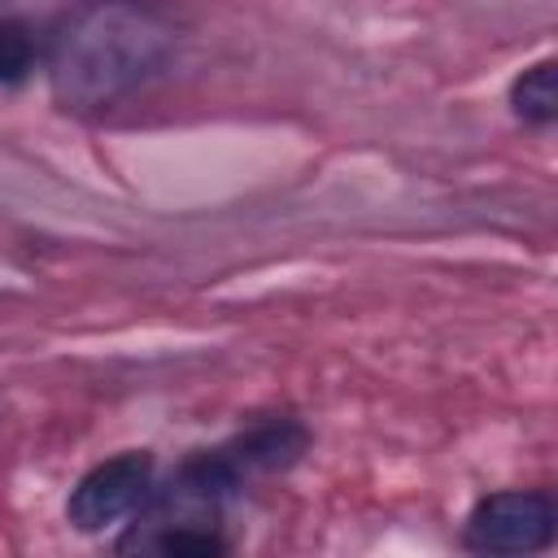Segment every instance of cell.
Segmentation results:
<instances>
[{
  "label": "cell",
  "instance_id": "6da1fadb",
  "mask_svg": "<svg viewBox=\"0 0 558 558\" xmlns=\"http://www.w3.org/2000/svg\"><path fill=\"white\" fill-rule=\"evenodd\" d=\"M174 52V22L148 0H78L48 22L44 78L61 109L105 113L140 96Z\"/></svg>",
  "mask_w": 558,
  "mask_h": 558
},
{
  "label": "cell",
  "instance_id": "7a4b0ae2",
  "mask_svg": "<svg viewBox=\"0 0 558 558\" xmlns=\"http://www.w3.org/2000/svg\"><path fill=\"white\" fill-rule=\"evenodd\" d=\"M157 488V462L153 453H118V458H105L96 462L74 488H70V501H65V519L96 536L105 527H118V523H131L144 501L153 497Z\"/></svg>",
  "mask_w": 558,
  "mask_h": 558
},
{
  "label": "cell",
  "instance_id": "3957f363",
  "mask_svg": "<svg viewBox=\"0 0 558 558\" xmlns=\"http://www.w3.org/2000/svg\"><path fill=\"white\" fill-rule=\"evenodd\" d=\"M554 541V497L545 488H506L475 501L462 523L471 554H536Z\"/></svg>",
  "mask_w": 558,
  "mask_h": 558
},
{
  "label": "cell",
  "instance_id": "277c9868",
  "mask_svg": "<svg viewBox=\"0 0 558 558\" xmlns=\"http://www.w3.org/2000/svg\"><path fill=\"white\" fill-rule=\"evenodd\" d=\"M48 22L35 0H0V87L26 83L44 61Z\"/></svg>",
  "mask_w": 558,
  "mask_h": 558
},
{
  "label": "cell",
  "instance_id": "5b68a950",
  "mask_svg": "<svg viewBox=\"0 0 558 558\" xmlns=\"http://www.w3.org/2000/svg\"><path fill=\"white\" fill-rule=\"evenodd\" d=\"M510 109L527 126H549L554 122V113H558V87H554V61L549 57H541L536 65H527L523 74H514V83H510Z\"/></svg>",
  "mask_w": 558,
  "mask_h": 558
}]
</instances>
